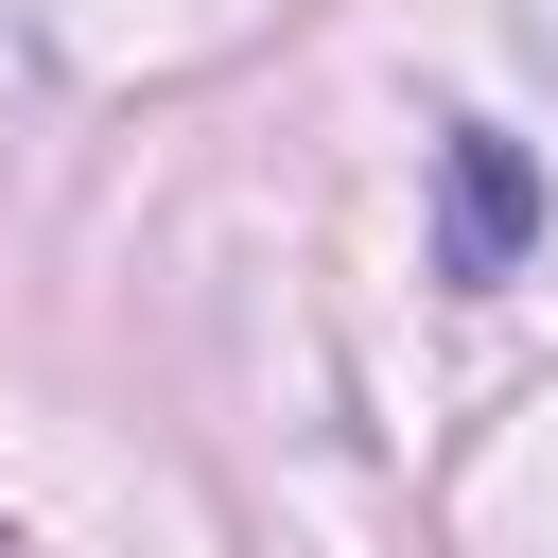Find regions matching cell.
<instances>
[{"mask_svg": "<svg viewBox=\"0 0 558 558\" xmlns=\"http://www.w3.org/2000/svg\"><path fill=\"white\" fill-rule=\"evenodd\" d=\"M436 209H453V227H436V279H506L523 227H541L523 140H506V122H453V140H436Z\"/></svg>", "mask_w": 558, "mask_h": 558, "instance_id": "obj_1", "label": "cell"}]
</instances>
